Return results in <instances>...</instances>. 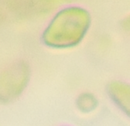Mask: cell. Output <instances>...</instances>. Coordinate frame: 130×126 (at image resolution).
Returning <instances> with one entry per match:
<instances>
[{
  "mask_svg": "<svg viewBox=\"0 0 130 126\" xmlns=\"http://www.w3.org/2000/svg\"><path fill=\"white\" fill-rule=\"evenodd\" d=\"M98 100L93 94L84 92L76 99V105L79 110L84 113H89L95 110L98 106Z\"/></svg>",
  "mask_w": 130,
  "mask_h": 126,
  "instance_id": "obj_4",
  "label": "cell"
},
{
  "mask_svg": "<svg viewBox=\"0 0 130 126\" xmlns=\"http://www.w3.org/2000/svg\"><path fill=\"white\" fill-rule=\"evenodd\" d=\"M107 92L114 103L130 117V85L112 81L107 86Z\"/></svg>",
  "mask_w": 130,
  "mask_h": 126,
  "instance_id": "obj_3",
  "label": "cell"
},
{
  "mask_svg": "<svg viewBox=\"0 0 130 126\" xmlns=\"http://www.w3.org/2000/svg\"><path fill=\"white\" fill-rule=\"evenodd\" d=\"M30 69L24 61L13 63L0 75V100L12 101L22 92L27 84Z\"/></svg>",
  "mask_w": 130,
  "mask_h": 126,
  "instance_id": "obj_2",
  "label": "cell"
},
{
  "mask_svg": "<svg viewBox=\"0 0 130 126\" xmlns=\"http://www.w3.org/2000/svg\"><path fill=\"white\" fill-rule=\"evenodd\" d=\"M90 24V16L84 8L69 7L56 14L44 32V42L49 46L66 48L78 44Z\"/></svg>",
  "mask_w": 130,
  "mask_h": 126,
  "instance_id": "obj_1",
  "label": "cell"
},
{
  "mask_svg": "<svg viewBox=\"0 0 130 126\" xmlns=\"http://www.w3.org/2000/svg\"><path fill=\"white\" fill-rule=\"evenodd\" d=\"M122 25L123 27V28L126 29V30H130V15L129 17H126V19H123Z\"/></svg>",
  "mask_w": 130,
  "mask_h": 126,
  "instance_id": "obj_5",
  "label": "cell"
}]
</instances>
